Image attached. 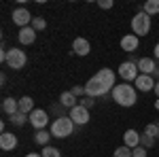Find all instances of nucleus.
<instances>
[{
    "mask_svg": "<svg viewBox=\"0 0 159 157\" xmlns=\"http://www.w3.org/2000/svg\"><path fill=\"white\" fill-rule=\"evenodd\" d=\"M112 100L123 109H129L138 102V89L129 83H117L112 87Z\"/></svg>",
    "mask_w": 159,
    "mask_h": 157,
    "instance_id": "f257e3e1",
    "label": "nucleus"
},
{
    "mask_svg": "<svg viewBox=\"0 0 159 157\" xmlns=\"http://www.w3.org/2000/svg\"><path fill=\"white\" fill-rule=\"evenodd\" d=\"M51 136L53 138H68V136H72L74 132V121L68 117V115H61V117H57V119H53V123H51Z\"/></svg>",
    "mask_w": 159,
    "mask_h": 157,
    "instance_id": "f03ea898",
    "label": "nucleus"
},
{
    "mask_svg": "<svg viewBox=\"0 0 159 157\" xmlns=\"http://www.w3.org/2000/svg\"><path fill=\"white\" fill-rule=\"evenodd\" d=\"M132 32H134L136 36H144L151 32V15H147L144 11H138L132 17Z\"/></svg>",
    "mask_w": 159,
    "mask_h": 157,
    "instance_id": "7ed1b4c3",
    "label": "nucleus"
},
{
    "mask_svg": "<svg viewBox=\"0 0 159 157\" xmlns=\"http://www.w3.org/2000/svg\"><path fill=\"white\" fill-rule=\"evenodd\" d=\"M25 64H28L25 51H21V49H17V47L9 49V55H7V66H9V68H13V70H21Z\"/></svg>",
    "mask_w": 159,
    "mask_h": 157,
    "instance_id": "20e7f679",
    "label": "nucleus"
},
{
    "mask_svg": "<svg viewBox=\"0 0 159 157\" xmlns=\"http://www.w3.org/2000/svg\"><path fill=\"white\" fill-rule=\"evenodd\" d=\"M119 76L123 79V83H134L136 79L140 76V70H138V64H134V62H123L121 66H119Z\"/></svg>",
    "mask_w": 159,
    "mask_h": 157,
    "instance_id": "39448f33",
    "label": "nucleus"
},
{
    "mask_svg": "<svg viewBox=\"0 0 159 157\" xmlns=\"http://www.w3.org/2000/svg\"><path fill=\"white\" fill-rule=\"evenodd\" d=\"M85 91H87V96H91V98H102V96H106L110 89L106 87V85L100 83L96 76H91V79L85 83Z\"/></svg>",
    "mask_w": 159,
    "mask_h": 157,
    "instance_id": "423d86ee",
    "label": "nucleus"
},
{
    "mask_svg": "<svg viewBox=\"0 0 159 157\" xmlns=\"http://www.w3.org/2000/svg\"><path fill=\"white\" fill-rule=\"evenodd\" d=\"M11 17H13V24L19 25V30H21V28H28V25H32V19H34V17L30 15V11H28V9H24V7L13 9Z\"/></svg>",
    "mask_w": 159,
    "mask_h": 157,
    "instance_id": "0eeeda50",
    "label": "nucleus"
},
{
    "mask_svg": "<svg viewBox=\"0 0 159 157\" xmlns=\"http://www.w3.org/2000/svg\"><path fill=\"white\" fill-rule=\"evenodd\" d=\"M47 123H49V115H47V110L36 109V110L30 113V125H32L36 132H38V130H45Z\"/></svg>",
    "mask_w": 159,
    "mask_h": 157,
    "instance_id": "6e6552de",
    "label": "nucleus"
},
{
    "mask_svg": "<svg viewBox=\"0 0 159 157\" xmlns=\"http://www.w3.org/2000/svg\"><path fill=\"white\" fill-rule=\"evenodd\" d=\"M68 117L74 121V125H87V123H89V109L81 106V104H76L74 109H70Z\"/></svg>",
    "mask_w": 159,
    "mask_h": 157,
    "instance_id": "1a4fd4ad",
    "label": "nucleus"
},
{
    "mask_svg": "<svg viewBox=\"0 0 159 157\" xmlns=\"http://www.w3.org/2000/svg\"><path fill=\"white\" fill-rule=\"evenodd\" d=\"M155 83H157V81H155L151 74H140V76L134 81V87L138 89V91H147L148 94V91L155 89Z\"/></svg>",
    "mask_w": 159,
    "mask_h": 157,
    "instance_id": "9d476101",
    "label": "nucleus"
},
{
    "mask_svg": "<svg viewBox=\"0 0 159 157\" xmlns=\"http://www.w3.org/2000/svg\"><path fill=\"white\" fill-rule=\"evenodd\" d=\"M93 76H96V79H98L102 85H106L110 91H112V87L117 85V83H115V72H112L110 68H100L98 74H93Z\"/></svg>",
    "mask_w": 159,
    "mask_h": 157,
    "instance_id": "9b49d317",
    "label": "nucleus"
},
{
    "mask_svg": "<svg viewBox=\"0 0 159 157\" xmlns=\"http://www.w3.org/2000/svg\"><path fill=\"white\" fill-rule=\"evenodd\" d=\"M89 51H91V45H89V40L87 38H74L72 43V53L74 55H81V58H85V55H89Z\"/></svg>",
    "mask_w": 159,
    "mask_h": 157,
    "instance_id": "f8f14e48",
    "label": "nucleus"
},
{
    "mask_svg": "<svg viewBox=\"0 0 159 157\" xmlns=\"http://www.w3.org/2000/svg\"><path fill=\"white\" fill-rule=\"evenodd\" d=\"M17 149V136L11 132L0 134V151H13Z\"/></svg>",
    "mask_w": 159,
    "mask_h": 157,
    "instance_id": "ddd939ff",
    "label": "nucleus"
},
{
    "mask_svg": "<svg viewBox=\"0 0 159 157\" xmlns=\"http://www.w3.org/2000/svg\"><path fill=\"white\" fill-rule=\"evenodd\" d=\"M138 70H140V74H151L153 76V72L157 70V64H155L153 58H140L138 60Z\"/></svg>",
    "mask_w": 159,
    "mask_h": 157,
    "instance_id": "4468645a",
    "label": "nucleus"
},
{
    "mask_svg": "<svg viewBox=\"0 0 159 157\" xmlns=\"http://www.w3.org/2000/svg\"><path fill=\"white\" fill-rule=\"evenodd\" d=\"M17 38H19V43H21V45H32V43L36 40V30H34L32 25L21 28V30H19V34H17Z\"/></svg>",
    "mask_w": 159,
    "mask_h": 157,
    "instance_id": "2eb2a0df",
    "label": "nucleus"
},
{
    "mask_svg": "<svg viewBox=\"0 0 159 157\" xmlns=\"http://www.w3.org/2000/svg\"><path fill=\"white\" fill-rule=\"evenodd\" d=\"M138 36L136 34H125V36L121 38V49L125 51V53H134L136 49H138Z\"/></svg>",
    "mask_w": 159,
    "mask_h": 157,
    "instance_id": "dca6fc26",
    "label": "nucleus"
},
{
    "mask_svg": "<svg viewBox=\"0 0 159 157\" xmlns=\"http://www.w3.org/2000/svg\"><path fill=\"white\" fill-rule=\"evenodd\" d=\"M2 110H4L9 117H13L15 113H19V100H15V98H4V100H2Z\"/></svg>",
    "mask_w": 159,
    "mask_h": 157,
    "instance_id": "f3484780",
    "label": "nucleus"
},
{
    "mask_svg": "<svg viewBox=\"0 0 159 157\" xmlns=\"http://www.w3.org/2000/svg\"><path fill=\"white\" fill-rule=\"evenodd\" d=\"M123 140H125V146L136 149V146H140V134L136 132V130H127V132L123 134Z\"/></svg>",
    "mask_w": 159,
    "mask_h": 157,
    "instance_id": "a211bd4d",
    "label": "nucleus"
},
{
    "mask_svg": "<svg viewBox=\"0 0 159 157\" xmlns=\"http://www.w3.org/2000/svg\"><path fill=\"white\" fill-rule=\"evenodd\" d=\"M60 104L64 106V109L70 110V109H74V106L79 104V100H76V96H74L72 91H64V94L60 96Z\"/></svg>",
    "mask_w": 159,
    "mask_h": 157,
    "instance_id": "6ab92c4d",
    "label": "nucleus"
},
{
    "mask_svg": "<svg viewBox=\"0 0 159 157\" xmlns=\"http://www.w3.org/2000/svg\"><path fill=\"white\" fill-rule=\"evenodd\" d=\"M32 110H36V109H34V100H32L30 96L19 98V113H24V115L30 117V113H32Z\"/></svg>",
    "mask_w": 159,
    "mask_h": 157,
    "instance_id": "aec40b11",
    "label": "nucleus"
},
{
    "mask_svg": "<svg viewBox=\"0 0 159 157\" xmlns=\"http://www.w3.org/2000/svg\"><path fill=\"white\" fill-rule=\"evenodd\" d=\"M51 138H53V136H51V132H47V130H38V132L34 134V140H36V145H40V146H47Z\"/></svg>",
    "mask_w": 159,
    "mask_h": 157,
    "instance_id": "412c9836",
    "label": "nucleus"
},
{
    "mask_svg": "<svg viewBox=\"0 0 159 157\" xmlns=\"http://www.w3.org/2000/svg\"><path fill=\"white\" fill-rule=\"evenodd\" d=\"M142 11L147 13V15H151V17L157 15V13H159V0H147L144 7H142Z\"/></svg>",
    "mask_w": 159,
    "mask_h": 157,
    "instance_id": "4be33fe9",
    "label": "nucleus"
},
{
    "mask_svg": "<svg viewBox=\"0 0 159 157\" xmlns=\"http://www.w3.org/2000/svg\"><path fill=\"white\" fill-rule=\"evenodd\" d=\"M9 121H11L13 125H17V127H21V125H25V123L30 121V117H28V115H24V113H15V115H13V117H11Z\"/></svg>",
    "mask_w": 159,
    "mask_h": 157,
    "instance_id": "5701e85b",
    "label": "nucleus"
},
{
    "mask_svg": "<svg viewBox=\"0 0 159 157\" xmlns=\"http://www.w3.org/2000/svg\"><path fill=\"white\" fill-rule=\"evenodd\" d=\"M40 155H43V157H61V153H60V149H57V146L47 145V146H43Z\"/></svg>",
    "mask_w": 159,
    "mask_h": 157,
    "instance_id": "b1692460",
    "label": "nucleus"
},
{
    "mask_svg": "<svg viewBox=\"0 0 159 157\" xmlns=\"http://www.w3.org/2000/svg\"><path fill=\"white\" fill-rule=\"evenodd\" d=\"M155 142H157V140H155L153 136H148L147 132L140 134V146H144V149H151V146H155Z\"/></svg>",
    "mask_w": 159,
    "mask_h": 157,
    "instance_id": "393cba45",
    "label": "nucleus"
},
{
    "mask_svg": "<svg viewBox=\"0 0 159 157\" xmlns=\"http://www.w3.org/2000/svg\"><path fill=\"white\" fill-rule=\"evenodd\" d=\"M112 157H132V149L129 146H119V149H115V155Z\"/></svg>",
    "mask_w": 159,
    "mask_h": 157,
    "instance_id": "a878e982",
    "label": "nucleus"
},
{
    "mask_svg": "<svg viewBox=\"0 0 159 157\" xmlns=\"http://www.w3.org/2000/svg\"><path fill=\"white\" fill-rule=\"evenodd\" d=\"M32 28H34L36 32H40V30H45V28H47V21H45L43 17H34V19H32Z\"/></svg>",
    "mask_w": 159,
    "mask_h": 157,
    "instance_id": "bb28decb",
    "label": "nucleus"
},
{
    "mask_svg": "<svg viewBox=\"0 0 159 157\" xmlns=\"http://www.w3.org/2000/svg\"><path fill=\"white\" fill-rule=\"evenodd\" d=\"M70 91H72V94H74L76 98H85V96H87V91H85V85H74V87L70 89Z\"/></svg>",
    "mask_w": 159,
    "mask_h": 157,
    "instance_id": "cd10ccee",
    "label": "nucleus"
},
{
    "mask_svg": "<svg viewBox=\"0 0 159 157\" xmlns=\"http://www.w3.org/2000/svg\"><path fill=\"white\" fill-rule=\"evenodd\" d=\"M81 106H85V109H91L93 104H96V98H91V96H85V98H81V102H79Z\"/></svg>",
    "mask_w": 159,
    "mask_h": 157,
    "instance_id": "c85d7f7f",
    "label": "nucleus"
},
{
    "mask_svg": "<svg viewBox=\"0 0 159 157\" xmlns=\"http://www.w3.org/2000/svg\"><path fill=\"white\" fill-rule=\"evenodd\" d=\"M144 132L148 136H153L155 140H157V123H147V127H144Z\"/></svg>",
    "mask_w": 159,
    "mask_h": 157,
    "instance_id": "c756f323",
    "label": "nucleus"
},
{
    "mask_svg": "<svg viewBox=\"0 0 159 157\" xmlns=\"http://www.w3.org/2000/svg\"><path fill=\"white\" fill-rule=\"evenodd\" d=\"M148 149H144V146H136V149H132V157H147Z\"/></svg>",
    "mask_w": 159,
    "mask_h": 157,
    "instance_id": "7c9ffc66",
    "label": "nucleus"
},
{
    "mask_svg": "<svg viewBox=\"0 0 159 157\" xmlns=\"http://www.w3.org/2000/svg\"><path fill=\"white\" fill-rule=\"evenodd\" d=\"M98 7H100V9H110L112 2H110V0H98Z\"/></svg>",
    "mask_w": 159,
    "mask_h": 157,
    "instance_id": "2f4dec72",
    "label": "nucleus"
},
{
    "mask_svg": "<svg viewBox=\"0 0 159 157\" xmlns=\"http://www.w3.org/2000/svg\"><path fill=\"white\" fill-rule=\"evenodd\" d=\"M153 53H155V60H159V43L155 45V49H153Z\"/></svg>",
    "mask_w": 159,
    "mask_h": 157,
    "instance_id": "473e14b6",
    "label": "nucleus"
},
{
    "mask_svg": "<svg viewBox=\"0 0 159 157\" xmlns=\"http://www.w3.org/2000/svg\"><path fill=\"white\" fill-rule=\"evenodd\" d=\"M153 91H155V94H157V98H159V81L155 83V89H153Z\"/></svg>",
    "mask_w": 159,
    "mask_h": 157,
    "instance_id": "72a5a7b5",
    "label": "nucleus"
},
{
    "mask_svg": "<svg viewBox=\"0 0 159 157\" xmlns=\"http://www.w3.org/2000/svg\"><path fill=\"white\" fill-rule=\"evenodd\" d=\"M25 157H43V155H38V153H28Z\"/></svg>",
    "mask_w": 159,
    "mask_h": 157,
    "instance_id": "f704fd0d",
    "label": "nucleus"
},
{
    "mask_svg": "<svg viewBox=\"0 0 159 157\" xmlns=\"http://www.w3.org/2000/svg\"><path fill=\"white\" fill-rule=\"evenodd\" d=\"M155 109H157V110H159V98H157V102H155Z\"/></svg>",
    "mask_w": 159,
    "mask_h": 157,
    "instance_id": "c9c22d12",
    "label": "nucleus"
},
{
    "mask_svg": "<svg viewBox=\"0 0 159 157\" xmlns=\"http://www.w3.org/2000/svg\"><path fill=\"white\" fill-rule=\"evenodd\" d=\"M157 140H159V121H157Z\"/></svg>",
    "mask_w": 159,
    "mask_h": 157,
    "instance_id": "e433bc0d",
    "label": "nucleus"
}]
</instances>
